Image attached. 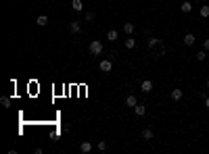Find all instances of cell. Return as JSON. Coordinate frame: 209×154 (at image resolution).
<instances>
[{
	"label": "cell",
	"mask_w": 209,
	"mask_h": 154,
	"mask_svg": "<svg viewBox=\"0 0 209 154\" xmlns=\"http://www.w3.org/2000/svg\"><path fill=\"white\" fill-rule=\"evenodd\" d=\"M148 52H151L155 58L165 56V46H163V42H161L159 38H148Z\"/></svg>",
	"instance_id": "6da1fadb"
},
{
	"label": "cell",
	"mask_w": 209,
	"mask_h": 154,
	"mask_svg": "<svg viewBox=\"0 0 209 154\" xmlns=\"http://www.w3.org/2000/svg\"><path fill=\"white\" fill-rule=\"evenodd\" d=\"M88 50H90L92 56H98L100 52H103V42H100V40H92L90 46H88Z\"/></svg>",
	"instance_id": "7a4b0ae2"
},
{
	"label": "cell",
	"mask_w": 209,
	"mask_h": 154,
	"mask_svg": "<svg viewBox=\"0 0 209 154\" xmlns=\"http://www.w3.org/2000/svg\"><path fill=\"white\" fill-rule=\"evenodd\" d=\"M80 29H82V23H80V19H73V21H69V31H71V34H80Z\"/></svg>",
	"instance_id": "3957f363"
},
{
	"label": "cell",
	"mask_w": 209,
	"mask_h": 154,
	"mask_svg": "<svg viewBox=\"0 0 209 154\" xmlns=\"http://www.w3.org/2000/svg\"><path fill=\"white\" fill-rule=\"evenodd\" d=\"M140 90L144 92V94H148V92H153V81H151V79H144V81L140 84Z\"/></svg>",
	"instance_id": "277c9868"
},
{
	"label": "cell",
	"mask_w": 209,
	"mask_h": 154,
	"mask_svg": "<svg viewBox=\"0 0 209 154\" xmlns=\"http://www.w3.org/2000/svg\"><path fill=\"white\" fill-rule=\"evenodd\" d=\"M111 69H113V61H109V58H107V61H100V71H103V73H109Z\"/></svg>",
	"instance_id": "5b68a950"
},
{
	"label": "cell",
	"mask_w": 209,
	"mask_h": 154,
	"mask_svg": "<svg viewBox=\"0 0 209 154\" xmlns=\"http://www.w3.org/2000/svg\"><path fill=\"white\" fill-rule=\"evenodd\" d=\"M80 152L82 154H90L92 152V142H82V144H80Z\"/></svg>",
	"instance_id": "8992f818"
},
{
	"label": "cell",
	"mask_w": 209,
	"mask_h": 154,
	"mask_svg": "<svg viewBox=\"0 0 209 154\" xmlns=\"http://www.w3.org/2000/svg\"><path fill=\"white\" fill-rule=\"evenodd\" d=\"M71 8H73L75 13H82L84 11V2L82 0H71Z\"/></svg>",
	"instance_id": "52a82bcc"
},
{
	"label": "cell",
	"mask_w": 209,
	"mask_h": 154,
	"mask_svg": "<svg viewBox=\"0 0 209 154\" xmlns=\"http://www.w3.org/2000/svg\"><path fill=\"white\" fill-rule=\"evenodd\" d=\"M36 25H38V27H46V25H48V17H46V15H40V17L36 19Z\"/></svg>",
	"instance_id": "ba28073f"
},
{
	"label": "cell",
	"mask_w": 209,
	"mask_h": 154,
	"mask_svg": "<svg viewBox=\"0 0 209 154\" xmlns=\"http://www.w3.org/2000/svg\"><path fill=\"white\" fill-rule=\"evenodd\" d=\"M180 11L182 13H190V11H192V2H190V0H184L180 4Z\"/></svg>",
	"instance_id": "9c48e42d"
},
{
	"label": "cell",
	"mask_w": 209,
	"mask_h": 154,
	"mask_svg": "<svg viewBox=\"0 0 209 154\" xmlns=\"http://www.w3.org/2000/svg\"><path fill=\"white\" fill-rule=\"evenodd\" d=\"M134 112H136L138 117H144V115H146V106L144 104H136V106H134Z\"/></svg>",
	"instance_id": "30bf717a"
},
{
	"label": "cell",
	"mask_w": 209,
	"mask_h": 154,
	"mask_svg": "<svg viewBox=\"0 0 209 154\" xmlns=\"http://www.w3.org/2000/svg\"><path fill=\"white\" fill-rule=\"evenodd\" d=\"M142 138H144V140H153L155 138L153 129H151V127H144V129H142Z\"/></svg>",
	"instance_id": "8fae6325"
},
{
	"label": "cell",
	"mask_w": 209,
	"mask_h": 154,
	"mask_svg": "<svg viewBox=\"0 0 209 154\" xmlns=\"http://www.w3.org/2000/svg\"><path fill=\"white\" fill-rule=\"evenodd\" d=\"M136 104H138V100H136V96H132V94H130V96L125 98V106H130V108H134Z\"/></svg>",
	"instance_id": "7c38bea8"
},
{
	"label": "cell",
	"mask_w": 209,
	"mask_h": 154,
	"mask_svg": "<svg viewBox=\"0 0 209 154\" xmlns=\"http://www.w3.org/2000/svg\"><path fill=\"white\" fill-rule=\"evenodd\" d=\"M195 42H197L195 34H186V35H184V44H186V46H192Z\"/></svg>",
	"instance_id": "4fadbf2b"
},
{
	"label": "cell",
	"mask_w": 209,
	"mask_h": 154,
	"mask_svg": "<svg viewBox=\"0 0 209 154\" xmlns=\"http://www.w3.org/2000/svg\"><path fill=\"white\" fill-rule=\"evenodd\" d=\"M182 96H184V92H182L180 88H178V90H172V100L178 102V100H182Z\"/></svg>",
	"instance_id": "5bb4252c"
},
{
	"label": "cell",
	"mask_w": 209,
	"mask_h": 154,
	"mask_svg": "<svg viewBox=\"0 0 209 154\" xmlns=\"http://www.w3.org/2000/svg\"><path fill=\"white\" fill-rule=\"evenodd\" d=\"M134 29H136V27H134V23H124V31H125L128 35H132Z\"/></svg>",
	"instance_id": "9a60e30c"
},
{
	"label": "cell",
	"mask_w": 209,
	"mask_h": 154,
	"mask_svg": "<svg viewBox=\"0 0 209 154\" xmlns=\"http://www.w3.org/2000/svg\"><path fill=\"white\" fill-rule=\"evenodd\" d=\"M117 31H115V29H109V31H107V40H111V42H115V40H117Z\"/></svg>",
	"instance_id": "2e32d148"
},
{
	"label": "cell",
	"mask_w": 209,
	"mask_h": 154,
	"mask_svg": "<svg viewBox=\"0 0 209 154\" xmlns=\"http://www.w3.org/2000/svg\"><path fill=\"white\" fill-rule=\"evenodd\" d=\"M134 46H136V40H134V38H130V35H128V40H125V48H128V50H132Z\"/></svg>",
	"instance_id": "e0dca14e"
},
{
	"label": "cell",
	"mask_w": 209,
	"mask_h": 154,
	"mask_svg": "<svg viewBox=\"0 0 209 154\" xmlns=\"http://www.w3.org/2000/svg\"><path fill=\"white\" fill-rule=\"evenodd\" d=\"M0 104L4 106V108H11V98H8V96H2V98H0Z\"/></svg>",
	"instance_id": "ac0fdd59"
},
{
	"label": "cell",
	"mask_w": 209,
	"mask_h": 154,
	"mask_svg": "<svg viewBox=\"0 0 209 154\" xmlns=\"http://www.w3.org/2000/svg\"><path fill=\"white\" fill-rule=\"evenodd\" d=\"M205 58H207V52H205V50L197 52V61H205Z\"/></svg>",
	"instance_id": "d6986e66"
},
{
	"label": "cell",
	"mask_w": 209,
	"mask_h": 154,
	"mask_svg": "<svg viewBox=\"0 0 209 154\" xmlns=\"http://www.w3.org/2000/svg\"><path fill=\"white\" fill-rule=\"evenodd\" d=\"M201 17H209V7H207V4L201 7Z\"/></svg>",
	"instance_id": "ffe728a7"
},
{
	"label": "cell",
	"mask_w": 209,
	"mask_h": 154,
	"mask_svg": "<svg viewBox=\"0 0 209 154\" xmlns=\"http://www.w3.org/2000/svg\"><path fill=\"white\" fill-rule=\"evenodd\" d=\"M107 148H109L107 142H98V150H107Z\"/></svg>",
	"instance_id": "44dd1931"
},
{
	"label": "cell",
	"mask_w": 209,
	"mask_h": 154,
	"mask_svg": "<svg viewBox=\"0 0 209 154\" xmlns=\"http://www.w3.org/2000/svg\"><path fill=\"white\" fill-rule=\"evenodd\" d=\"M84 19H86V21H92V19H94V13H86V17H84Z\"/></svg>",
	"instance_id": "7402d4cb"
},
{
	"label": "cell",
	"mask_w": 209,
	"mask_h": 154,
	"mask_svg": "<svg viewBox=\"0 0 209 154\" xmlns=\"http://www.w3.org/2000/svg\"><path fill=\"white\" fill-rule=\"evenodd\" d=\"M203 48H205V50H209V40H205V42H203Z\"/></svg>",
	"instance_id": "603a6c76"
},
{
	"label": "cell",
	"mask_w": 209,
	"mask_h": 154,
	"mask_svg": "<svg viewBox=\"0 0 209 154\" xmlns=\"http://www.w3.org/2000/svg\"><path fill=\"white\" fill-rule=\"evenodd\" d=\"M205 106L209 108V96H205Z\"/></svg>",
	"instance_id": "cb8c5ba5"
},
{
	"label": "cell",
	"mask_w": 209,
	"mask_h": 154,
	"mask_svg": "<svg viewBox=\"0 0 209 154\" xmlns=\"http://www.w3.org/2000/svg\"><path fill=\"white\" fill-rule=\"evenodd\" d=\"M205 85H207V90H209V79H207V84H205Z\"/></svg>",
	"instance_id": "d4e9b609"
}]
</instances>
